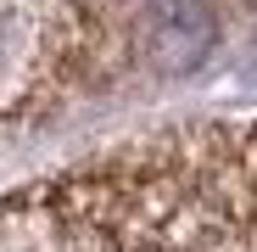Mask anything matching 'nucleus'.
Here are the masks:
<instances>
[{
  "instance_id": "2",
  "label": "nucleus",
  "mask_w": 257,
  "mask_h": 252,
  "mask_svg": "<svg viewBox=\"0 0 257 252\" xmlns=\"http://www.w3.org/2000/svg\"><path fill=\"white\" fill-rule=\"evenodd\" d=\"M123 6V12H146V17H162V12H174V6H190V0H106V12Z\"/></svg>"
},
{
  "instance_id": "1",
  "label": "nucleus",
  "mask_w": 257,
  "mask_h": 252,
  "mask_svg": "<svg viewBox=\"0 0 257 252\" xmlns=\"http://www.w3.org/2000/svg\"><path fill=\"white\" fill-rule=\"evenodd\" d=\"M212 45H218V12L207 6V0H190V6H174L146 23V39L140 51L157 73H190L212 56Z\"/></svg>"
}]
</instances>
